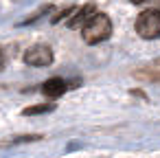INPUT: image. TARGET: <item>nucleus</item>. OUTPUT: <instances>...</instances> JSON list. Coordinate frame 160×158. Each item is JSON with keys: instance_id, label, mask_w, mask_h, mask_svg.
I'll use <instances>...</instances> for the list:
<instances>
[{"instance_id": "nucleus-1", "label": "nucleus", "mask_w": 160, "mask_h": 158, "mask_svg": "<svg viewBox=\"0 0 160 158\" xmlns=\"http://www.w3.org/2000/svg\"><path fill=\"white\" fill-rule=\"evenodd\" d=\"M81 35L86 40V44H99L103 40H108L112 35V22L105 13H94L83 27H81Z\"/></svg>"}, {"instance_id": "nucleus-2", "label": "nucleus", "mask_w": 160, "mask_h": 158, "mask_svg": "<svg viewBox=\"0 0 160 158\" xmlns=\"http://www.w3.org/2000/svg\"><path fill=\"white\" fill-rule=\"evenodd\" d=\"M136 33L142 40L160 38V9H147L136 18Z\"/></svg>"}, {"instance_id": "nucleus-3", "label": "nucleus", "mask_w": 160, "mask_h": 158, "mask_svg": "<svg viewBox=\"0 0 160 158\" xmlns=\"http://www.w3.org/2000/svg\"><path fill=\"white\" fill-rule=\"evenodd\" d=\"M22 59L29 66H48L53 62V51L44 44H38V46H31L29 51H24Z\"/></svg>"}, {"instance_id": "nucleus-4", "label": "nucleus", "mask_w": 160, "mask_h": 158, "mask_svg": "<svg viewBox=\"0 0 160 158\" xmlns=\"http://www.w3.org/2000/svg\"><path fill=\"white\" fill-rule=\"evenodd\" d=\"M68 88H70V84H68V81H64V79H59V77H53V79H48V81L42 86V92H44L46 97L55 99V97L64 94Z\"/></svg>"}, {"instance_id": "nucleus-5", "label": "nucleus", "mask_w": 160, "mask_h": 158, "mask_svg": "<svg viewBox=\"0 0 160 158\" xmlns=\"http://www.w3.org/2000/svg\"><path fill=\"white\" fill-rule=\"evenodd\" d=\"M94 16V5H86V7H81L79 11H77V16L70 20V27L72 29H77V27H83L90 18Z\"/></svg>"}, {"instance_id": "nucleus-6", "label": "nucleus", "mask_w": 160, "mask_h": 158, "mask_svg": "<svg viewBox=\"0 0 160 158\" xmlns=\"http://www.w3.org/2000/svg\"><path fill=\"white\" fill-rule=\"evenodd\" d=\"M48 110H53L51 103H46V105H33V108H24V114L31 116V114H42V112H48Z\"/></svg>"}, {"instance_id": "nucleus-7", "label": "nucleus", "mask_w": 160, "mask_h": 158, "mask_svg": "<svg viewBox=\"0 0 160 158\" xmlns=\"http://www.w3.org/2000/svg\"><path fill=\"white\" fill-rule=\"evenodd\" d=\"M5 66V55H2V51H0V68Z\"/></svg>"}, {"instance_id": "nucleus-8", "label": "nucleus", "mask_w": 160, "mask_h": 158, "mask_svg": "<svg viewBox=\"0 0 160 158\" xmlns=\"http://www.w3.org/2000/svg\"><path fill=\"white\" fill-rule=\"evenodd\" d=\"M132 3H136V5H138V3H145V0H132Z\"/></svg>"}]
</instances>
